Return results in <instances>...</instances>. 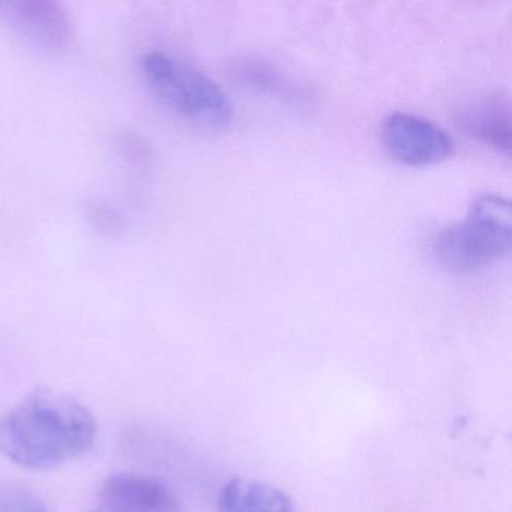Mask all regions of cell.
<instances>
[{
  "mask_svg": "<svg viewBox=\"0 0 512 512\" xmlns=\"http://www.w3.org/2000/svg\"><path fill=\"white\" fill-rule=\"evenodd\" d=\"M461 127L499 154H511V106L506 95L488 92L464 104L458 116Z\"/></svg>",
  "mask_w": 512,
  "mask_h": 512,
  "instance_id": "7",
  "label": "cell"
},
{
  "mask_svg": "<svg viewBox=\"0 0 512 512\" xmlns=\"http://www.w3.org/2000/svg\"><path fill=\"white\" fill-rule=\"evenodd\" d=\"M382 142L388 154L404 166L442 163L454 152V140L448 131L412 113L389 115L382 125Z\"/></svg>",
  "mask_w": 512,
  "mask_h": 512,
  "instance_id": "5",
  "label": "cell"
},
{
  "mask_svg": "<svg viewBox=\"0 0 512 512\" xmlns=\"http://www.w3.org/2000/svg\"><path fill=\"white\" fill-rule=\"evenodd\" d=\"M86 218L98 232L115 238L125 230L124 215L103 200H89L85 206Z\"/></svg>",
  "mask_w": 512,
  "mask_h": 512,
  "instance_id": "10",
  "label": "cell"
},
{
  "mask_svg": "<svg viewBox=\"0 0 512 512\" xmlns=\"http://www.w3.org/2000/svg\"><path fill=\"white\" fill-rule=\"evenodd\" d=\"M101 512H184L172 488L152 476L118 473L100 490Z\"/></svg>",
  "mask_w": 512,
  "mask_h": 512,
  "instance_id": "6",
  "label": "cell"
},
{
  "mask_svg": "<svg viewBox=\"0 0 512 512\" xmlns=\"http://www.w3.org/2000/svg\"><path fill=\"white\" fill-rule=\"evenodd\" d=\"M511 242V205L496 194H484L463 221L437 236L433 251L446 271L473 274L508 256Z\"/></svg>",
  "mask_w": 512,
  "mask_h": 512,
  "instance_id": "3",
  "label": "cell"
},
{
  "mask_svg": "<svg viewBox=\"0 0 512 512\" xmlns=\"http://www.w3.org/2000/svg\"><path fill=\"white\" fill-rule=\"evenodd\" d=\"M218 512H296L284 491L250 479H232L218 494Z\"/></svg>",
  "mask_w": 512,
  "mask_h": 512,
  "instance_id": "9",
  "label": "cell"
},
{
  "mask_svg": "<svg viewBox=\"0 0 512 512\" xmlns=\"http://www.w3.org/2000/svg\"><path fill=\"white\" fill-rule=\"evenodd\" d=\"M0 512H49L43 500L23 487L0 488Z\"/></svg>",
  "mask_w": 512,
  "mask_h": 512,
  "instance_id": "11",
  "label": "cell"
},
{
  "mask_svg": "<svg viewBox=\"0 0 512 512\" xmlns=\"http://www.w3.org/2000/svg\"><path fill=\"white\" fill-rule=\"evenodd\" d=\"M232 73L248 88L271 95L275 100L295 104V106L310 103L311 94L304 85L295 82L292 77L287 76L284 71L265 59L253 58V56L238 59L233 62Z\"/></svg>",
  "mask_w": 512,
  "mask_h": 512,
  "instance_id": "8",
  "label": "cell"
},
{
  "mask_svg": "<svg viewBox=\"0 0 512 512\" xmlns=\"http://www.w3.org/2000/svg\"><path fill=\"white\" fill-rule=\"evenodd\" d=\"M94 512H101L100 509H97V511H94Z\"/></svg>",
  "mask_w": 512,
  "mask_h": 512,
  "instance_id": "12",
  "label": "cell"
},
{
  "mask_svg": "<svg viewBox=\"0 0 512 512\" xmlns=\"http://www.w3.org/2000/svg\"><path fill=\"white\" fill-rule=\"evenodd\" d=\"M0 22L26 44L59 55L73 43V22L53 0H0Z\"/></svg>",
  "mask_w": 512,
  "mask_h": 512,
  "instance_id": "4",
  "label": "cell"
},
{
  "mask_svg": "<svg viewBox=\"0 0 512 512\" xmlns=\"http://www.w3.org/2000/svg\"><path fill=\"white\" fill-rule=\"evenodd\" d=\"M149 91L179 118L203 128H223L233 118L226 92L199 68L164 50H149L139 59Z\"/></svg>",
  "mask_w": 512,
  "mask_h": 512,
  "instance_id": "2",
  "label": "cell"
},
{
  "mask_svg": "<svg viewBox=\"0 0 512 512\" xmlns=\"http://www.w3.org/2000/svg\"><path fill=\"white\" fill-rule=\"evenodd\" d=\"M97 439L91 410L70 395L38 389L0 416V452L19 466L49 470L88 454Z\"/></svg>",
  "mask_w": 512,
  "mask_h": 512,
  "instance_id": "1",
  "label": "cell"
}]
</instances>
